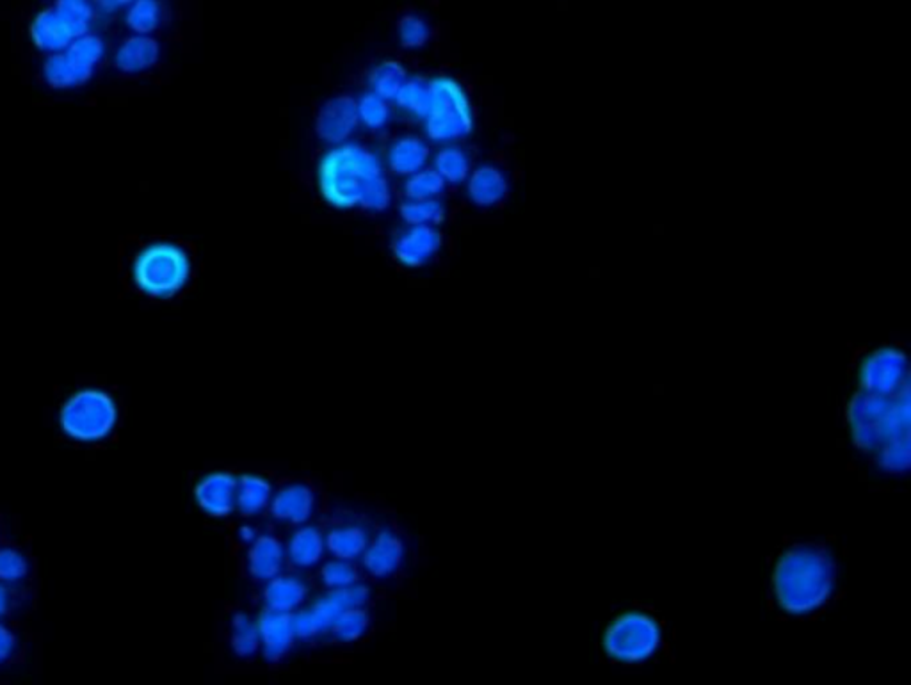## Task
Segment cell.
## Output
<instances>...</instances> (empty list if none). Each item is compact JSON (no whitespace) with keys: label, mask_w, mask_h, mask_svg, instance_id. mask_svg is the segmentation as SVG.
Wrapping results in <instances>:
<instances>
[{"label":"cell","mask_w":911,"mask_h":685,"mask_svg":"<svg viewBox=\"0 0 911 685\" xmlns=\"http://www.w3.org/2000/svg\"><path fill=\"white\" fill-rule=\"evenodd\" d=\"M835 563L823 548L799 545L787 550L774 568V595L783 611L812 613L830 598Z\"/></svg>","instance_id":"obj_1"},{"label":"cell","mask_w":911,"mask_h":685,"mask_svg":"<svg viewBox=\"0 0 911 685\" xmlns=\"http://www.w3.org/2000/svg\"><path fill=\"white\" fill-rule=\"evenodd\" d=\"M910 395H885L860 390L847 408V420L858 449L876 452L881 445L910 435Z\"/></svg>","instance_id":"obj_2"},{"label":"cell","mask_w":911,"mask_h":685,"mask_svg":"<svg viewBox=\"0 0 911 685\" xmlns=\"http://www.w3.org/2000/svg\"><path fill=\"white\" fill-rule=\"evenodd\" d=\"M381 175V164L367 148L339 146L321 161L319 189L333 207L353 209L360 207L365 189Z\"/></svg>","instance_id":"obj_3"},{"label":"cell","mask_w":911,"mask_h":685,"mask_svg":"<svg viewBox=\"0 0 911 685\" xmlns=\"http://www.w3.org/2000/svg\"><path fill=\"white\" fill-rule=\"evenodd\" d=\"M191 274L186 251L175 244H152L139 253L134 264V280L152 298L166 299L184 289Z\"/></svg>","instance_id":"obj_4"},{"label":"cell","mask_w":911,"mask_h":685,"mask_svg":"<svg viewBox=\"0 0 911 685\" xmlns=\"http://www.w3.org/2000/svg\"><path fill=\"white\" fill-rule=\"evenodd\" d=\"M426 130L433 141H451L474 130V111L465 89L451 77L429 82Z\"/></svg>","instance_id":"obj_5"},{"label":"cell","mask_w":911,"mask_h":685,"mask_svg":"<svg viewBox=\"0 0 911 685\" xmlns=\"http://www.w3.org/2000/svg\"><path fill=\"white\" fill-rule=\"evenodd\" d=\"M118 408L113 397L102 390H81L61 408L59 424L66 435L79 442L104 440L116 426Z\"/></svg>","instance_id":"obj_6"},{"label":"cell","mask_w":911,"mask_h":685,"mask_svg":"<svg viewBox=\"0 0 911 685\" xmlns=\"http://www.w3.org/2000/svg\"><path fill=\"white\" fill-rule=\"evenodd\" d=\"M661 643L659 623L643 613H627L616 618L604 637L605 652L621 662L648 659Z\"/></svg>","instance_id":"obj_7"},{"label":"cell","mask_w":911,"mask_h":685,"mask_svg":"<svg viewBox=\"0 0 911 685\" xmlns=\"http://www.w3.org/2000/svg\"><path fill=\"white\" fill-rule=\"evenodd\" d=\"M367 598H369V589L358 582L346 586V588L333 589L330 595L319 600L310 611H303V613L292 616L294 632L299 637H314L317 634H324L331 630L340 614L351 607H363Z\"/></svg>","instance_id":"obj_8"},{"label":"cell","mask_w":911,"mask_h":685,"mask_svg":"<svg viewBox=\"0 0 911 685\" xmlns=\"http://www.w3.org/2000/svg\"><path fill=\"white\" fill-rule=\"evenodd\" d=\"M860 387L885 395H894L910 387L908 358L899 347L874 349L860 365Z\"/></svg>","instance_id":"obj_9"},{"label":"cell","mask_w":911,"mask_h":685,"mask_svg":"<svg viewBox=\"0 0 911 685\" xmlns=\"http://www.w3.org/2000/svg\"><path fill=\"white\" fill-rule=\"evenodd\" d=\"M360 121L358 102L353 97L331 98L317 114L315 130L326 143H342L353 134Z\"/></svg>","instance_id":"obj_10"},{"label":"cell","mask_w":911,"mask_h":685,"mask_svg":"<svg viewBox=\"0 0 911 685\" xmlns=\"http://www.w3.org/2000/svg\"><path fill=\"white\" fill-rule=\"evenodd\" d=\"M237 486L232 474L214 472L196 484L194 499L207 515L228 516L237 508Z\"/></svg>","instance_id":"obj_11"},{"label":"cell","mask_w":911,"mask_h":685,"mask_svg":"<svg viewBox=\"0 0 911 685\" xmlns=\"http://www.w3.org/2000/svg\"><path fill=\"white\" fill-rule=\"evenodd\" d=\"M442 248V235L433 225H415L394 242V255L408 267L424 266Z\"/></svg>","instance_id":"obj_12"},{"label":"cell","mask_w":911,"mask_h":685,"mask_svg":"<svg viewBox=\"0 0 911 685\" xmlns=\"http://www.w3.org/2000/svg\"><path fill=\"white\" fill-rule=\"evenodd\" d=\"M84 34L68 22L56 8L41 11L31 24V38L38 49L45 52H59L65 50L73 40L81 38Z\"/></svg>","instance_id":"obj_13"},{"label":"cell","mask_w":911,"mask_h":685,"mask_svg":"<svg viewBox=\"0 0 911 685\" xmlns=\"http://www.w3.org/2000/svg\"><path fill=\"white\" fill-rule=\"evenodd\" d=\"M257 629L260 643L264 646V655L269 661H280L291 650L296 636L291 613L266 609V613L258 620Z\"/></svg>","instance_id":"obj_14"},{"label":"cell","mask_w":911,"mask_h":685,"mask_svg":"<svg viewBox=\"0 0 911 685\" xmlns=\"http://www.w3.org/2000/svg\"><path fill=\"white\" fill-rule=\"evenodd\" d=\"M404 545L394 532H379L371 547L363 552V565L374 577H388L403 563Z\"/></svg>","instance_id":"obj_15"},{"label":"cell","mask_w":911,"mask_h":685,"mask_svg":"<svg viewBox=\"0 0 911 685\" xmlns=\"http://www.w3.org/2000/svg\"><path fill=\"white\" fill-rule=\"evenodd\" d=\"M509 180L497 166H481L468 180L470 200L479 207H495L506 200Z\"/></svg>","instance_id":"obj_16"},{"label":"cell","mask_w":911,"mask_h":685,"mask_svg":"<svg viewBox=\"0 0 911 685\" xmlns=\"http://www.w3.org/2000/svg\"><path fill=\"white\" fill-rule=\"evenodd\" d=\"M314 506L315 497L312 490L305 484L294 483L285 486L278 492L271 504V511L278 520L301 524L312 515Z\"/></svg>","instance_id":"obj_17"},{"label":"cell","mask_w":911,"mask_h":685,"mask_svg":"<svg viewBox=\"0 0 911 685\" xmlns=\"http://www.w3.org/2000/svg\"><path fill=\"white\" fill-rule=\"evenodd\" d=\"M159 52V43L154 38L139 34L121 43L116 54V66L125 73L145 72L157 63Z\"/></svg>","instance_id":"obj_18"},{"label":"cell","mask_w":911,"mask_h":685,"mask_svg":"<svg viewBox=\"0 0 911 685\" xmlns=\"http://www.w3.org/2000/svg\"><path fill=\"white\" fill-rule=\"evenodd\" d=\"M283 557L280 541L273 536H260L248 552V570L255 579L269 581L282 570Z\"/></svg>","instance_id":"obj_19"},{"label":"cell","mask_w":911,"mask_h":685,"mask_svg":"<svg viewBox=\"0 0 911 685\" xmlns=\"http://www.w3.org/2000/svg\"><path fill=\"white\" fill-rule=\"evenodd\" d=\"M429 159V148L420 137L404 136L397 139L390 148L388 161L390 168L397 175H413L426 166Z\"/></svg>","instance_id":"obj_20"},{"label":"cell","mask_w":911,"mask_h":685,"mask_svg":"<svg viewBox=\"0 0 911 685\" xmlns=\"http://www.w3.org/2000/svg\"><path fill=\"white\" fill-rule=\"evenodd\" d=\"M267 609L278 613H292L296 611L303 600L307 598V586L296 577H273L264 591Z\"/></svg>","instance_id":"obj_21"},{"label":"cell","mask_w":911,"mask_h":685,"mask_svg":"<svg viewBox=\"0 0 911 685\" xmlns=\"http://www.w3.org/2000/svg\"><path fill=\"white\" fill-rule=\"evenodd\" d=\"M95 68H89L73 59L70 54H56L45 65V79L52 88L66 89L81 86L91 79Z\"/></svg>","instance_id":"obj_22"},{"label":"cell","mask_w":911,"mask_h":685,"mask_svg":"<svg viewBox=\"0 0 911 685\" xmlns=\"http://www.w3.org/2000/svg\"><path fill=\"white\" fill-rule=\"evenodd\" d=\"M324 540L314 527H303L292 534L289 541V559L296 566H312L321 559Z\"/></svg>","instance_id":"obj_23"},{"label":"cell","mask_w":911,"mask_h":685,"mask_svg":"<svg viewBox=\"0 0 911 685\" xmlns=\"http://www.w3.org/2000/svg\"><path fill=\"white\" fill-rule=\"evenodd\" d=\"M367 534L360 527L355 525H346L333 529L326 538V545L330 548L331 554H335L337 559H347L353 561L358 556H362L367 548Z\"/></svg>","instance_id":"obj_24"},{"label":"cell","mask_w":911,"mask_h":685,"mask_svg":"<svg viewBox=\"0 0 911 685\" xmlns=\"http://www.w3.org/2000/svg\"><path fill=\"white\" fill-rule=\"evenodd\" d=\"M273 488L264 477L244 476L237 486V508L244 515H257L271 500Z\"/></svg>","instance_id":"obj_25"},{"label":"cell","mask_w":911,"mask_h":685,"mask_svg":"<svg viewBox=\"0 0 911 685\" xmlns=\"http://www.w3.org/2000/svg\"><path fill=\"white\" fill-rule=\"evenodd\" d=\"M406 81V70L401 63L397 61H383L378 66H374L371 72V86L374 93L383 100L396 98L399 89Z\"/></svg>","instance_id":"obj_26"},{"label":"cell","mask_w":911,"mask_h":685,"mask_svg":"<svg viewBox=\"0 0 911 685\" xmlns=\"http://www.w3.org/2000/svg\"><path fill=\"white\" fill-rule=\"evenodd\" d=\"M878 465L890 474L908 472L911 463L910 435L892 438L879 447Z\"/></svg>","instance_id":"obj_27"},{"label":"cell","mask_w":911,"mask_h":685,"mask_svg":"<svg viewBox=\"0 0 911 685\" xmlns=\"http://www.w3.org/2000/svg\"><path fill=\"white\" fill-rule=\"evenodd\" d=\"M435 170L449 184H460L468 177L470 164L468 157L460 148H444L436 155Z\"/></svg>","instance_id":"obj_28"},{"label":"cell","mask_w":911,"mask_h":685,"mask_svg":"<svg viewBox=\"0 0 911 685\" xmlns=\"http://www.w3.org/2000/svg\"><path fill=\"white\" fill-rule=\"evenodd\" d=\"M161 17L159 0H134L127 15V25L134 33L150 34L161 24Z\"/></svg>","instance_id":"obj_29"},{"label":"cell","mask_w":911,"mask_h":685,"mask_svg":"<svg viewBox=\"0 0 911 685\" xmlns=\"http://www.w3.org/2000/svg\"><path fill=\"white\" fill-rule=\"evenodd\" d=\"M445 180L436 170H420L408 178L404 194L408 200H435L444 191Z\"/></svg>","instance_id":"obj_30"},{"label":"cell","mask_w":911,"mask_h":685,"mask_svg":"<svg viewBox=\"0 0 911 685\" xmlns=\"http://www.w3.org/2000/svg\"><path fill=\"white\" fill-rule=\"evenodd\" d=\"M369 629V616L363 611L362 607H351L340 614L339 618L333 623L331 632L337 639L344 643L358 641L360 637Z\"/></svg>","instance_id":"obj_31"},{"label":"cell","mask_w":911,"mask_h":685,"mask_svg":"<svg viewBox=\"0 0 911 685\" xmlns=\"http://www.w3.org/2000/svg\"><path fill=\"white\" fill-rule=\"evenodd\" d=\"M401 218L408 225H436L444 219L445 210L436 200H408L401 205Z\"/></svg>","instance_id":"obj_32"},{"label":"cell","mask_w":911,"mask_h":685,"mask_svg":"<svg viewBox=\"0 0 911 685\" xmlns=\"http://www.w3.org/2000/svg\"><path fill=\"white\" fill-rule=\"evenodd\" d=\"M397 104L415 116H426L429 107V84L419 79H406L396 95Z\"/></svg>","instance_id":"obj_33"},{"label":"cell","mask_w":911,"mask_h":685,"mask_svg":"<svg viewBox=\"0 0 911 685\" xmlns=\"http://www.w3.org/2000/svg\"><path fill=\"white\" fill-rule=\"evenodd\" d=\"M397 36L403 49H422L429 40V25L419 15H404L397 24Z\"/></svg>","instance_id":"obj_34"},{"label":"cell","mask_w":911,"mask_h":685,"mask_svg":"<svg viewBox=\"0 0 911 685\" xmlns=\"http://www.w3.org/2000/svg\"><path fill=\"white\" fill-rule=\"evenodd\" d=\"M260 645L257 625L246 616L237 614L234 618V634H232V648L241 657L253 655Z\"/></svg>","instance_id":"obj_35"},{"label":"cell","mask_w":911,"mask_h":685,"mask_svg":"<svg viewBox=\"0 0 911 685\" xmlns=\"http://www.w3.org/2000/svg\"><path fill=\"white\" fill-rule=\"evenodd\" d=\"M358 116L367 127L379 129V127H383L387 123L390 111H388L387 102L383 98L378 97L376 93H371V95H365L358 102Z\"/></svg>","instance_id":"obj_36"},{"label":"cell","mask_w":911,"mask_h":685,"mask_svg":"<svg viewBox=\"0 0 911 685\" xmlns=\"http://www.w3.org/2000/svg\"><path fill=\"white\" fill-rule=\"evenodd\" d=\"M321 577H323L324 584L331 589L346 588L358 581L355 566L351 565L347 559H335L328 565H324Z\"/></svg>","instance_id":"obj_37"},{"label":"cell","mask_w":911,"mask_h":685,"mask_svg":"<svg viewBox=\"0 0 911 685\" xmlns=\"http://www.w3.org/2000/svg\"><path fill=\"white\" fill-rule=\"evenodd\" d=\"M54 8L68 22H72L81 34H88L89 24L93 18V9L89 6L88 0H56Z\"/></svg>","instance_id":"obj_38"},{"label":"cell","mask_w":911,"mask_h":685,"mask_svg":"<svg viewBox=\"0 0 911 685\" xmlns=\"http://www.w3.org/2000/svg\"><path fill=\"white\" fill-rule=\"evenodd\" d=\"M29 573V565L15 548H0V581L15 582Z\"/></svg>","instance_id":"obj_39"},{"label":"cell","mask_w":911,"mask_h":685,"mask_svg":"<svg viewBox=\"0 0 911 685\" xmlns=\"http://www.w3.org/2000/svg\"><path fill=\"white\" fill-rule=\"evenodd\" d=\"M390 202H392L390 187H388L387 178L381 175V177L376 178V180H372L369 187L365 189L362 202H360V207L367 210H374V212H381V210L387 209Z\"/></svg>","instance_id":"obj_40"},{"label":"cell","mask_w":911,"mask_h":685,"mask_svg":"<svg viewBox=\"0 0 911 685\" xmlns=\"http://www.w3.org/2000/svg\"><path fill=\"white\" fill-rule=\"evenodd\" d=\"M15 645H17L15 634L8 627L0 625V664L8 661L11 653L15 650Z\"/></svg>","instance_id":"obj_41"},{"label":"cell","mask_w":911,"mask_h":685,"mask_svg":"<svg viewBox=\"0 0 911 685\" xmlns=\"http://www.w3.org/2000/svg\"><path fill=\"white\" fill-rule=\"evenodd\" d=\"M132 2H134V0H98L100 8L104 9V11H107V13L116 11V9L125 8V6L132 4Z\"/></svg>","instance_id":"obj_42"},{"label":"cell","mask_w":911,"mask_h":685,"mask_svg":"<svg viewBox=\"0 0 911 685\" xmlns=\"http://www.w3.org/2000/svg\"><path fill=\"white\" fill-rule=\"evenodd\" d=\"M9 604H11V597H9V591L6 589V586L0 584V616L8 613Z\"/></svg>","instance_id":"obj_43"}]
</instances>
